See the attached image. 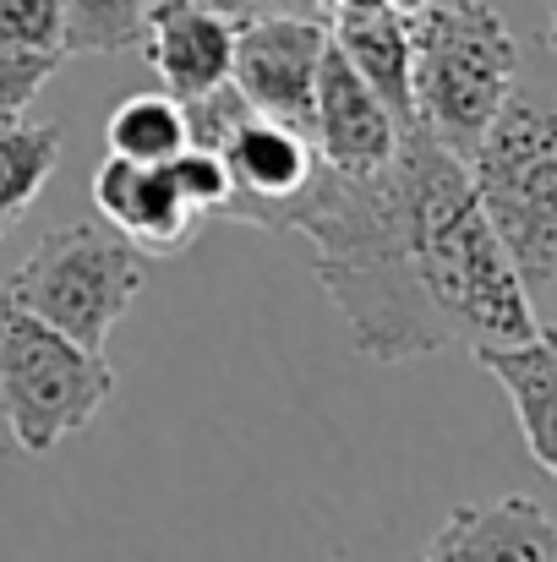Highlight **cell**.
<instances>
[{"label":"cell","mask_w":557,"mask_h":562,"mask_svg":"<svg viewBox=\"0 0 557 562\" xmlns=\"http://www.w3.org/2000/svg\"><path fill=\"white\" fill-rule=\"evenodd\" d=\"M170 181L202 218H213L224 207V196H230V170H224V159L213 148H181L170 159Z\"/></svg>","instance_id":"ffe728a7"},{"label":"cell","mask_w":557,"mask_h":562,"mask_svg":"<svg viewBox=\"0 0 557 562\" xmlns=\"http://www.w3.org/2000/svg\"><path fill=\"white\" fill-rule=\"evenodd\" d=\"M219 159L230 170V196L213 218L252 224V229H268V235H274V213L285 207V196H296L318 170L312 137L296 132V126H279L268 115H246L230 132V143L219 148Z\"/></svg>","instance_id":"ba28073f"},{"label":"cell","mask_w":557,"mask_h":562,"mask_svg":"<svg viewBox=\"0 0 557 562\" xmlns=\"http://www.w3.org/2000/svg\"><path fill=\"white\" fill-rule=\"evenodd\" d=\"M470 356L509 393L531 459L557 481V328H536L514 345H476Z\"/></svg>","instance_id":"4fadbf2b"},{"label":"cell","mask_w":557,"mask_h":562,"mask_svg":"<svg viewBox=\"0 0 557 562\" xmlns=\"http://www.w3.org/2000/svg\"><path fill=\"white\" fill-rule=\"evenodd\" d=\"M274 235L312 240V273L367 361L404 367L454 345L415 273L410 207L393 159L367 176H345L318 159L312 181L274 213Z\"/></svg>","instance_id":"6da1fadb"},{"label":"cell","mask_w":557,"mask_h":562,"mask_svg":"<svg viewBox=\"0 0 557 562\" xmlns=\"http://www.w3.org/2000/svg\"><path fill=\"white\" fill-rule=\"evenodd\" d=\"M404 16L415 126L432 132L448 154L470 159L525 71L520 38L487 0H426Z\"/></svg>","instance_id":"277c9868"},{"label":"cell","mask_w":557,"mask_h":562,"mask_svg":"<svg viewBox=\"0 0 557 562\" xmlns=\"http://www.w3.org/2000/svg\"><path fill=\"white\" fill-rule=\"evenodd\" d=\"M104 143L121 159L137 165H170L186 148V110L176 93H132L110 110L104 121Z\"/></svg>","instance_id":"2e32d148"},{"label":"cell","mask_w":557,"mask_h":562,"mask_svg":"<svg viewBox=\"0 0 557 562\" xmlns=\"http://www.w3.org/2000/svg\"><path fill=\"white\" fill-rule=\"evenodd\" d=\"M154 0H60L66 55H126L143 44Z\"/></svg>","instance_id":"e0dca14e"},{"label":"cell","mask_w":557,"mask_h":562,"mask_svg":"<svg viewBox=\"0 0 557 562\" xmlns=\"http://www.w3.org/2000/svg\"><path fill=\"white\" fill-rule=\"evenodd\" d=\"M476 196L525 284L542 328H557V88L520 71L509 104L465 159Z\"/></svg>","instance_id":"3957f363"},{"label":"cell","mask_w":557,"mask_h":562,"mask_svg":"<svg viewBox=\"0 0 557 562\" xmlns=\"http://www.w3.org/2000/svg\"><path fill=\"white\" fill-rule=\"evenodd\" d=\"M421 5H426V0H404V11H421Z\"/></svg>","instance_id":"d4e9b609"},{"label":"cell","mask_w":557,"mask_h":562,"mask_svg":"<svg viewBox=\"0 0 557 562\" xmlns=\"http://www.w3.org/2000/svg\"><path fill=\"white\" fill-rule=\"evenodd\" d=\"M137 49H143L148 66L159 71L165 93L197 99V93L230 82L235 16L219 11L213 0H154Z\"/></svg>","instance_id":"8fae6325"},{"label":"cell","mask_w":557,"mask_h":562,"mask_svg":"<svg viewBox=\"0 0 557 562\" xmlns=\"http://www.w3.org/2000/svg\"><path fill=\"white\" fill-rule=\"evenodd\" d=\"M93 207L143 257H181L197 235V218H202L176 191L170 165H137L121 154H110L93 170Z\"/></svg>","instance_id":"30bf717a"},{"label":"cell","mask_w":557,"mask_h":562,"mask_svg":"<svg viewBox=\"0 0 557 562\" xmlns=\"http://www.w3.org/2000/svg\"><path fill=\"white\" fill-rule=\"evenodd\" d=\"M186 110V148H224L230 143V132L246 121V115H257L246 99H241V88L235 82H219V88H208V93H197V99H181Z\"/></svg>","instance_id":"d6986e66"},{"label":"cell","mask_w":557,"mask_h":562,"mask_svg":"<svg viewBox=\"0 0 557 562\" xmlns=\"http://www.w3.org/2000/svg\"><path fill=\"white\" fill-rule=\"evenodd\" d=\"M399 137L404 132L388 115V104L371 93L361 71L328 38L323 66H318V93H312V148H318V159L345 170V176H367V170H382L393 159Z\"/></svg>","instance_id":"9c48e42d"},{"label":"cell","mask_w":557,"mask_h":562,"mask_svg":"<svg viewBox=\"0 0 557 562\" xmlns=\"http://www.w3.org/2000/svg\"><path fill=\"white\" fill-rule=\"evenodd\" d=\"M55 71H60V55H0V121L27 115Z\"/></svg>","instance_id":"44dd1931"},{"label":"cell","mask_w":557,"mask_h":562,"mask_svg":"<svg viewBox=\"0 0 557 562\" xmlns=\"http://www.w3.org/2000/svg\"><path fill=\"white\" fill-rule=\"evenodd\" d=\"M328 38L361 71L371 93L388 104L399 132L415 126V88H410V16L404 11H339L328 16Z\"/></svg>","instance_id":"5bb4252c"},{"label":"cell","mask_w":557,"mask_h":562,"mask_svg":"<svg viewBox=\"0 0 557 562\" xmlns=\"http://www.w3.org/2000/svg\"><path fill=\"white\" fill-rule=\"evenodd\" d=\"M323 49H328L323 16H235L230 82L257 115L312 137V93Z\"/></svg>","instance_id":"52a82bcc"},{"label":"cell","mask_w":557,"mask_h":562,"mask_svg":"<svg viewBox=\"0 0 557 562\" xmlns=\"http://www.w3.org/2000/svg\"><path fill=\"white\" fill-rule=\"evenodd\" d=\"M0 55H60L66 60L60 0H0Z\"/></svg>","instance_id":"ac0fdd59"},{"label":"cell","mask_w":557,"mask_h":562,"mask_svg":"<svg viewBox=\"0 0 557 562\" xmlns=\"http://www.w3.org/2000/svg\"><path fill=\"white\" fill-rule=\"evenodd\" d=\"M426 562H557V525L531 497L465 503L432 536Z\"/></svg>","instance_id":"7c38bea8"},{"label":"cell","mask_w":557,"mask_h":562,"mask_svg":"<svg viewBox=\"0 0 557 562\" xmlns=\"http://www.w3.org/2000/svg\"><path fill=\"white\" fill-rule=\"evenodd\" d=\"M339 11H404V0H323V16Z\"/></svg>","instance_id":"603a6c76"},{"label":"cell","mask_w":557,"mask_h":562,"mask_svg":"<svg viewBox=\"0 0 557 562\" xmlns=\"http://www.w3.org/2000/svg\"><path fill=\"white\" fill-rule=\"evenodd\" d=\"M547 49L557 55V0H553V11H547Z\"/></svg>","instance_id":"cb8c5ba5"},{"label":"cell","mask_w":557,"mask_h":562,"mask_svg":"<svg viewBox=\"0 0 557 562\" xmlns=\"http://www.w3.org/2000/svg\"><path fill=\"white\" fill-rule=\"evenodd\" d=\"M213 5L230 16H323V0H213Z\"/></svg>","instance_id":"7402d4cb"},{"label":"cell","mask_w":557,"mask_h":562,"mask_svg":"<svg viewBox=\"0 0 557 562\" xmlns=\"http://www.w3.org/2000/svg\"><path fill=\"white\" fill-rule=\"evenodd\" d=\"M399 181L410 207V251L421 290L448 323L454 345H514L542 323L525 301V284L476 196L470 165L448 154L432 132L410 126L399 137Z\"/></svg>","instance_id":"7a4b0ae2"},{"label":"cell","mask_w":557,"mask_h":562,"mask_svg":"<svg viewBox=\"0 0 557 562\" xmlns=\"http://www.w3.org/2000/svg\"><path fill=\"white\" fill-rule=\"evenodd\" d=\"M148 284V257L126 246L110 224H60L49 229L27 262L5 279V301L60 328L66 339L104 350L132 301Z\"/></svg>","instance_id":"8992f818"},{"label":"cell","mask_w":557,"mask_h":562,"mask_svg":"<svg viewBox=\"0 0 557 562\" xmlns=\"http://www.w3.org/2000/svg\"><path fill=\"white\" fill-rule=\"evenodd\" d=\"M110 393L115 372L104 350L66 339L60 328L38 323L33 312L0 295V426L16 442V453H55L66 437L93 426Z\"/></svg>","instance_id":"5b68a950"},{"label":"cell","mask_w":557,"mask_h":562,"mask_svg":"<svg viewBox=\"0 0 557 562\" xmlns=\"http://www.w3.org/2000/svg\"><path fill=\"white\" fill-rule=\"evenodd\" d=\"M55 165H60V126L55 121H33V115L0 121V235L22 224L33 196L49 187Z\"/></svg>","instance_id":"9a60e30c"}]
</instances>
